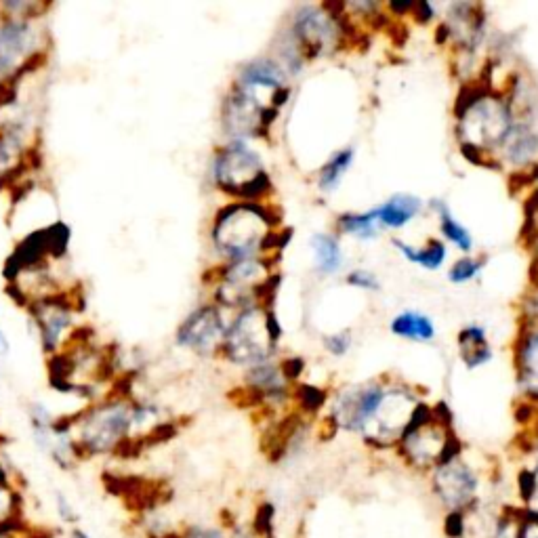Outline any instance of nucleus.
Instances as JSON below:
<instances>
[{"mask_svg":"<svg viewBox=\"0 0 538 538\" xmlns=\"http://www.w3.org/2000/svg\"><path fill=\"white\" fill-rule=\"evenodd\" d=\"M415 410L417 404L412 402V398L406 396L404 391H383V398L377 410L372 412V417L362 429L366 431V436L377 444H391L393 440L404 436Z\"/></svg>","mask_w":538,"mask_h":538,"instance_id":"6","label":"nucleus"},{"mask_svg":"<svg viewBox=\"0 0 538 538\" xmlns=\"http://www.w3.org/2000/svg\"><path fill=\"white\" fill-rule=\"evenodd\" d=\"M299 402L305 410H318L324 404V393L318 387H309V385H301L299 391Z\"/></svg>","mask_w":538,"mask_h":538,"instance_id":"28","label":"nucleus"},{"mask_svg":"<svg viewBox=\"0 0 538 538\" xmlns=\"http://www.w3.org/2000/svg\"><path fill=\"white\" fill-rule=\"evenodd\" d=\"M438 209H440V215H442V232H444V236L448 240H452L459 248H463V251H469V248H471L469 232L465 230L463 225H459L457 221L450 217V213L446 211L444 204H438Z\"/></svg>","mask_w":538,"mask_h":538,"instance_id":"24","label":"nucleus"},{"mask_svg":"<svg viewBox=\"0 0 538 538\" xmlns=\"http://www.w3.org/2000/svg\"><path fill=\"white\" fill-rule=\"evenodd\" d=\"M154 415L152 408L129 406L110 402L97 406L78 425V438L74 440L82 454H108L118 450L129 440L131 431Z\"/></svg>","mask_w":538,"mask_h":538,"instance_id":"1","label":"nucleus"},{"mask_svg":"<svg viewBox=\"0 0 538 538\" xmlns=\"http://www.w3.org/2000/svg\"><path fill=\"white\" fill-rule=\"evenodd\" d=\"M301 368H303V362L299 358H288L284 364H282V372L288 377V379H295L301 375Z\"/></svg>","mask_w":538,"mask_h":538,"instance_id":"33","label":"nucleus"},{"mask_svg":"<svg viewBox=\"0 0 538 538\" xmlns=\"http://www.w3.org/2000/svg\"><path fill=\"white\" fill-rule=\"evenodd\" d=\"M70 538H93V534H91L89 530H85V528L74 526V528L70 530Z\"/></svg>","mask_w":538,"mask_h":538,"instance_id":"34","label":"nucleus"},{"mask_svg":"<svg viewBox=\"0 0 538 538\" xmlns=\"http://www.w3.org/2000/svg\"><path fill=\"white\" fill-rule=\"evenodd\" d=\"M179 538H225L219 530L215 528H190V530H185Z\"/></svg>","mask_w":538,"mask_h":538,"instance_id":"31","label":"nucleus"},{"mask_svg":"<svg viewBox=\"0 0 538 538\" xmlns=\"http://www.w3.org/2000/svg\"><path fill=\"white\" fill-rule=\"evenodd\" d=\"M513 127L511 110L505 101L482 95L461 114V129L473 148H494L507 141Z\"/></svg>","mask_w":538,"mask_h":538,"instance_id":"5","label":"nucleus"},{"mask_svg":"<svg viewBox=\"0 0 538 538\" xmlns=\"http://www.w3.org/2000/svg\"><path fill=\"white\" fill-rule=\"evenodd\" d=\"M215 179L219 188L242 198H259L269 190V177L261 160L240 143L225 148L215 162Z\"/></svg>","mask_w":538,"mask_h":538,"instance_id":"4","label":"nucleus"},{"mask_svg":"<svg viewBox=\"0 0 538 538\" xmlns=\"http://www.w3.org/2000/svg\"><path fill=\"white\" fill-rule=\"evenodd\" d=\"M17 528H24L17 494L9 486L7 471L0 465V538H11Z\"/></svg>","mask_w":538,"mask_h":538,"instance_id":"14","label":"nucleus"},{"mask_svg":"<svg viewBox=\"0 0 538 538\" xmlns=\"http://www.w3.org/2000/svg\"><path fill=\"white\" fill-rule=\"evenodd\" d=\"M520 368L528 389L538 391V333L526 337L520 351Z\"/></svg>","mask_w":538,"mask_h":538,"instance_id":"18","label":"nucleus"},{"mask_svg":"<svg viewBox=\"0 0 538 538\" xmlns=\"http://www.w3.org/2000/svg\"><path fill=\"white\" fill-rule=\"evenodd\" d=\"M459 345H461V356L469 368L480 366L490 360V349L484 339L482 328H465L459 335Z\"/></svg>","mask_w":538,"mask_h":538,"instance_id":"16","label":"nucleus"},{"mask_svg":"<svg viewBox=\"0 0 538 538\" xmlns=\"http://www.w3.org/2000/svg\"><path fill=\"white\" fill-rule=\"evenodd\" d=\"M19 152H22V131L13 127L0 133V175L11 169V164L17 160Z\"/></svg>","mask_w":538,"mask_h":538,"instance_id":"21","label":"nucleus"},{"mask_svg":"<svg viewBox=\"0 0 538 538\" xmlns=\"http://www.w3.org/2000/svg\"><path fill=\"white\" fill-rule=\"evenodd\" d=\"M36 47V32L26 19H9L0 28V80L28 66Z\"/></svg>","mask_w":538,"mask_h":538,"instance_id":"7","label":"nucleus"},{"mask_svg":"<svg viewBox=\"0 0 538 538\" xmlns=\"http://www.w3.org/2000/svg\"><path fill=\"white\" fill-rule=\"evenodd\" d=\"M272 223H276V219L253 202L230 204L217 215L213 240L223 255L244 259L265 246Z\"/></svg>","mask_w":538,"mask_h":538,"instance_id":"2","label":"nucleus"},{"mask_svg":"<svg viewBox=\"0 0 538 538\" xmlns=\"http://www.w3.org/2000/svg\"><path fill=\"white\" fill-rule=\"evenodd\" d=\"M295 30L301 47L309 55L328 53L330 49H335L339 38V30L333 22V15H324L320 9L312 7L303 9L297 15Z\"/></svg>","mask_w":538,"mask_h":538,"instance_id":"9","label":"nucleus"},{"mask_svg":"<svg viewBox=\"0 0 538 538\" xmlns=\"http://www.w3.org/2000/svg\"><path fill=\"white\" fill-rule=\"evenodd\" d=\"M349 162H351V150H343L333 160H330L320 173V188L322 190H335L337 183L345 175Z\"/></svg>","mask_w":538,"mask_h":538,"instance_id":"23","label":"nucleus"},{"mask_svg":"<svg viewBox=\"0 0 538 538\" xmlns=\"http://www.w3.org/2000/svg\"><path fill=\"white\" fill-rule=\"evenodd\" d=\"M223 339V322L221 314L215 307H202L185 320L177 333V343L198 351V354H209Z\"/></svg>","mask_w":538,"mask_h":538,"instance_id":"8","label":"nucleus"},{"mask_svg":"<svg viewBox=\"0 0 538 538\" xmlns=\"http://www.w3.org/2000/svg\"><path fill=\"white\" fill-rule=\"evenodd\" d=\"M517 538H538V517L530 515L524 520L522 524V530H520V536Z\"/></svg>","mask_w":538,"mask_h":538,"instance_id":"32","label":"nucleus"},{"mask_svg":"<svg viewBox=\"0 0 538 538\" xmlns=\"http://www.w3.org/2000/svg\"><path fill=\"white\" fill-rule=\"evenodd\" d=\"M263 265L259 261L242 259L227 269L219 297L227 305H244L253 295L259 293L261 284L267 280Z\"/></svg>","mask_w":538,"mask_h":538,"instance_id":"10","label":"nucleus"},{"mask_svg":"<svg viewBox=\"0 0 538 538\" xmlns=\"http://www.w3.org/2000/svg\"><path fill=\"white\" fill-rule=\"evenodd\" d=\"M391 330L404 339H415V341H429L433 339V335H436V330H433V324L429 318L421 314H412V312L402 314L393 320Z\"/></svg>","mask_w":538,"mask_h":538,"instance_id":"17","label":"nucleus"},{"mask_svg":"<svg viewBox=\"0 0 538 538\" xmlns=\"http://www.w3.org/2000/svg\"><path fill=\"white\" fill-rule=\"evenodd\" d=\"M341 230L354 234L358 238H372L377 232V215L375 211L364 213V215H343L341 217Z\"/></svg>","mask_w":538,"mask_h":538,"instance_id":"22","label":"nucleus"},{"mask_svg":"<svg viewBox=\"0 0 538 538\" xmlns=\"http://www.w3.org/2000/svg\"><path fill=\"white\" fill-rule=\"evenodd\" d=\"M480 272V263L473 259H461L457 265L450 269V280L452 282H467L471 278L478 276Z\"/></svg>","mask_w":538,"mask_h":538,"instance_id":"26","label":"nucleus"},{"mask_svg":"<svg viewBox=\"0 0 538 538\" xmlns=\"http://www.w3.org/2000/svg\"><path fill=\"white\" fill-rule=\"evenodd\" d=\"M421 211V200L415 196H393L389 202H385L383 206L375 211L379 223H385L389 227H402L406 225L412 217L419 215Z\"/></svg>","mask_w":538,"mask_h":538,"instance_id":"15","label":"nucleus"},{"mask_svg":"<svg viewBox=\"0 0 538 538\" xmlns=\"http://www.w3.org/2000/svg\"><path fill=\"white\" fill-rule=\"evenodd\" d=\"M349 284H354V286H360V288H370V291H375V288H379L377 284V278L364 272V269H358V272H354L349 276Z\"/></svg>","mask_w":538,"mask_h":538,"instance_id":"29","label":"nucleus"},{"mask_svg":"<svg viewBox=\"0 0 538 538\" xmlns=\"http://www.w3.org/2000/svg\"><path fill=\"white\" fill-rule=\"evenodd\" d=\"M383 398L381 387H364L351 391L337 404L335 421L347 429H362L366 421L372 417Z\"/></svg>","mask_w":538,"mask_h":538,"instance_id":"12","label":"nucleus"},{"mask_svg":"<svg viewBox=\"0 0 538 538\" xmlns=\"http://www.w3.org/2000/svg\"><path fill=\"white\" fill-rule=\"evenodd\" d=\"M475 478L473 473L459 461H450L442 465V469L436 475V490L442 496V501L454 509H465L475 496Z\"/></svg>","mask_w":538,"mask_h":538,"instance_id":"11","label":"nucleus"},{"mask_svg":"<svg viewBox=\"0 0 538 538\" xmlns=\"http://www.w3.org/2000/svg\"><path fill=\"white\" fill-rule=\"evenodd\" d=\"M34 318L40 330V339L47 351H53L61 339V333L70 326V314L59 303H40L34 309Z\"/></svg>","mask_w":538,"mask_h":538,"instance_id":"13","label":"nucleus"},{"mask_svg":"<svg viewBox=\"0 0 538 538\" xmlns=\"http://www.w3.org/2000/svg\"><path fill=\"white\" fill-rule=\"evenodd\" d=\"M280 339V326L274 314H263L261 309H246L225 335V351L234 362L251 364L261 362L274 351Z\"/></svg>","mask_w":538,"mask_h":538,"instance_id":"3","label":"nucleus"},{"mask_svg":"<svg viewBox=\"0 0 538 538\" xmlns=\"http://www.w3.org/2000/svg\"><path fill=\"white\" fill-rule=\"evenodd\" d=\"M55 511L59 515V520L64 524H68V526H72V528L80 520L78 511L74 509V505L70 503V499L66 494H55Z\"/></svg>","mask_w":538,"mask_h":538,"instance_id":"27","label":"nucleus"},{"mask_svg":"<svg viewBox=\"0 0 538 538\" xmlns=\"http://www.w3.org/2000/svg\"><path fill=\"white\" fill-rule=\"evenodd\" d=\"M349 343H351L349 333H341V335H335V337H328L326 339V347L330 351H333L335 356H343L345 351H347V347H349Z\"/></svg>","mask_w":538,"mask_h":538,"instance_id":"30","label":"nucleus"},{"mask_svg":"<svg viewBox=\"0 0 538 538\" xmlns=\"http://www.w3.org/2000/svg\"><path fill=\"white\" fill-rule=\"evenodd\" d=\"M312 246L316 251V261H318L322 272H326V274L337 272L339 265H341V248H339L337 240L320 234L312 240Z\"/></svg>","mask_w":538,"mask_h":538,"instance_id":"20","label":"nucleus"},{"mask_svg":"<svg viewBox=\"0 0 538 538\" xmlns=\"http://www.w3.org/2000/svg\"><path fill=\"white\" fill-rule=\"evenodd\" d=\"M522 494H524V499L528 501V507H530V515L538 517V469L534 471H526L522 473Z\"/></svg>","mask_w":538,"mask_h":538,"instance_id":"25","label":"nucleus"},{"mask_svg":"<svg viewBox=\"0 0 538 538\" xmlns=\"http://www.w3.org/2000/svg\"><path fill=\"white\" fill-rule=\"evenodd\" d=\"M393 244H396L398 248H400V251L410 259V261H417V263H421L423 267H427V269H438L440 265H442V261H444V257H446V248L442 246V242H438V240H431L425 248H423V251H417V248H410V246H406L404 242H393Z\"/></svg>","mask_w":538,"mask_h":538,"instance_id":"19","label":"nucleus"}]
</instances>
